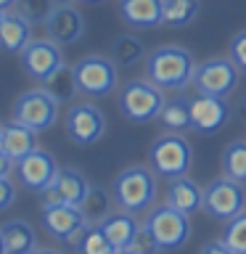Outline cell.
I'll list each match as a JSON object with an SVG mask.
<instances>
[{
    "instance_id": "32",
    "label": "cell",
    "mask_w": 246,
    "mask_h": 254,
    "mask_svg": "<svg viewBox=\"0 0 246 254\" xmlns=\"http://www.w3.org/2000/svg\"><path fill=\"white\" fill-rule=\"evenodd\" d=\"M228 59L241 69V74H246V29L236 32L230 37V45H228Z\"/></svg>"
},
{
    "instance_id": "3",
    "label": "cell",
    "mask_w": 246,
    "mask_h": 254,
    "mask_svg": "<svg viewBox=\"0 0 246 254\" xmlns=\"http://www.w3.org/2000/svg\"><path fill=\"white\" fill-rule=\"evenodd\" d=\"M164 90L154 85L151 79H130L122 85L117 98V106L122 111L124 119H130L132 125H148L159 119V111L164 106Z\"/></svg>"
},
{
    "instance_id": "21",
    "label": "cell",
    "mask_w": 246,
    "mask_h": 254,
    "mask_svg": "<svg viewBox=\"0 0 246 254\" xmlns=\"http://www.w3.org/2000/svg\"><path fill=\"white\" fill-rule=\"evenodd\" d=\"M37 135L40 132H35L32 127L11 119V122L3 125V132H0V148H3L13 162H19V159H24L27 154H32V151L37 148Z\"/></svg>"
},
{
    "instance_id": "36",
    "label": "cell",
    "mask_w": 246,
    "mask_h": 254,
    "mask_svg": "<svg viewBox=\"0 0 246 254\" xmlns=\"http://www.w3.org/2000/svg\"><path fill=\"white\" fill-rule=\"evenodd\" d=\"M11 172H16V162L0 148V178H8Z\"/></svg>"
},
{
    "instance_id": "40",
    "label": "cell",
    "mask_w": 246,
    "mask_h": 254,
    "mask_svg": "<svg viewBox=\"0 0 246 254\" xmlns=\"http://www.w3.org/2000/svg\"><path fill=\"white\" fill-rule=\"evenodd\" d=\"M114 254H138V252H135V249H130V246H127V249H117Z\"/></svg>"
},
{
    "instance_id": "39",
    "label": "cell",
    "mask_w": 246,
    "mask_h": 254,
    "mask_svg": "<svg viewBox=\"0 0 246 254\" xmlns=\"http://www.w3.org/2000/svg\"><path fill=\"white\" fill-rule=\"evenodd\" d=\"M238 111H241V117L246 119V95H244V98H241V106H238Z\"/></svg>"
},
{
    "instance_id": "14",
    "label": "cell",
    "mask_w": 246,
    "mask_h": 254,
    "mask_svg": "<svg viewBox=\"0 0 246 254\" xmlns=\"http://www.w3.org/2000/svg\"><path fill=\"white\" fill-rule=\"evenodd\" d=\"M61 167L56 164V156L45 148H35L32 154L16 162V180L24 188H29L32 193H45V188L53 183V178L59 175Z\"/></svg>"
},
{
    "instance_id": "38",
    "label": "cell",
    "mask_w": 246,
    "mask_h": 254,
    "mask_svg": "<svg viewBox=\"0 0 246 254\" xmlns=\"http://www.w3.org/2000/svg\"><path fill=\"white\" fill-rule=\"evenodd\" d=\"M32 254H63V252H59V249H35Z\"/></svg>"
},
{
    "instance_id": "27",
    "label": "cell",
    "mask_w": 246,
    "mask_h": 254,
    "mask_svg": "<svg viewBox=\"0 0 246 254\" xmlns=\"http://www.w3.org/2000/svg\"><path fill=\"white\" fill-rule=\"evenodd\" d=\"M43 87H45V90L51 93L59 103H71V101H74V95L79 93L77 77H74V66H66V64H63V66L56 71V74L48 79Z\"/></svg>"
},
{
    "instance_id": "35",
    "label": "cell",
    "mask_w": 246,
    "mask_h": 254,
    "mask_svg": "<svg viewBox=\"0 0 246 254\" xmlns=\"http://www.w3.org/2000/svg\"><path fill=\"white\" fill-rule=\"evenodd\" d=\"M198 254H236V252L230 249L222 238H214V241H206L201 249H198Z\"/></svg>"
},
{
    "instance_id": "13",
    "label": "cell",
    "mask_w": 246,
    "mask_h": 254,
    "mask_svg": "<svg viewBox=\"0 0 246 254\" xmlns=\"http://www.w3.org/2000/svg\"><path fill=\"white\" fill-rule=\"evenodd\" d=\"M230 117L233 109L228 98L204 93H196V98H190V130L196 135H217L230 122Z\"/></svg>"
},
{
    "instance_id": "22",
    "label": "cell",
    "mask_w": 246,
    "mask_h": 254,
    "mask_svg": "<svg viewBox=\"0 0 246 254\" xmlns=\"http://www.w3.org/2000/svg\"><path fill=\"white\" fill-rule=\"evenodd\" d=\"M0 230H3L8 254H32L37 249V230L32 228V222L16 217V220H8L5 225H0Z\"/></svg>"
},
{
    "instance_id": "20",
    "label": "cell",
    "mask_w": 246,
    "mask_h": 254,
    "mask_svg": "<svg viewBox=\"0 0 246 254\" xmlns=\"http://www.w3.org/2000/svg\"><path fill=\"white\" fill-rule=\"evenodd\" d=\"M167 204L175 206L178 212L193 214L204 206V188L198 186L193 178L188 175H180V178H172L170 186H167Z\"/></svg>"
},
{
    "instance_id": "7",
    "label": "cell",
    "mask_w": 246,
    "mask_h": 254,
    "mask_svg": "<svg viewBox=\"0 0 246 254\" xmlns=\"http://www.w3.org/2000/svg\"><path fill=\"white\" fill-rule=\"evenodd\" d=\"M59 106L61 103L56 101L45 87H35V90L21 93L19 98L13 101L11 119L32 127L35 132H45V130H51L56 125V119H59Z\"/></svg>"
},
{
    "instance_id": "31",
    "label": "cell",
    "mask_w": 246,
    "mask_h": 254,
    "mask_svg": "<svg viewBox=\"0 0 246 254\" xmlns=\"http://www.w3.org/2000/svg\"><path fill=\"white\" fill-rule=\"evenodd\" d=\"M16 11L27 16L32 24H45L48 13L53 11V0H16Z\"/></svg>"
},
{
    "instance_id": "6",
    "label": "cell",
    "mask_w": 246,
    "mask_h": 254,
    "mask_svg": "<svg viewBox=\"0 0 246 254\" xmlns=\"http://www.w3.org/2000/svg\"><path fill=\"white\" fill-rule=\"evenodd\" d=\"M143 225L151 230V236L156 238V244L162 252L183 249L190 238V214L178 212L170 204L154 206V209L146 214V222H143Z\"/></svg>"
},
{
    "instance_id": "18",
    "label": "cell",
    "mask_w": 246,
    "mask_h": 254,
    "mask_svg": "<svg viewBox=\"0 0 246 254\" xmlns=\"http://www.w3.org/2000/svg\"><path fill=\"white\" fill-rule=\"evenodd\" d=\"M32 24L27 16H21L16 8L5 11L3 24H0V51L3 53H21L32 40Z\"/></svg>"
},
{
    "instance_id": "16",
    "label": "cell",
    "mask_w": 246,
    "mask_h": 254,
    "mask_svg": "<svg viewBox=\"0 0 246 254\" xmlns=\"http://www.w3.org/2000/svg\"><path fill=\"white\" fill-rule=\"evenodd\" d=\"M45 35L59 45H71L85 35V16L74 5H53L45 19Z\"/></svg>"
},
{
    "instance_id": "46",
    "label": "cell",
    "mask_w": 246,
    "mask_h": 254,
    "mask_svg": "<svg viewBox=\"0 0 246 254\" xmlns=\"http://www.w3.org/2000/svg\"><path fill=\"white\" fill-rule=\"evenodd\" d=\"M244 254H246V252H244Z\"/></svg>"
},
{
    "instance_id": "24",
    "label": "cell",
    "mask_w": 246,
    "mask_h": 254,
    "mask_svg": "<svg viewBox=\"0 0 246 254\" xmlns=\"http://www.w3.org/2000/svg\"><path fill=\"white\" fill-rule=\"evenodd\" d=\"M146 45H143L140 37L135 35H117L114 43H111V59H114L117 66L122 69H132L138 66L140 61H146Z\"/></svg>"
},
{
    "instance_id": "1",
    "label": "cell",
    "mask_w": 246,
    "mask_h": 254,
    "mask_svg": "<svg viewBox=\"0 0 246 254\" xmlns=\"http://www.w3.org/2000/svg\"><path fill=\"white\" fill-rule=\"evenodd\" d=\"M196 59L183 45H159L146 56V77L164 93H185L193 85Z\"/></svg>"
},
{
    "instance_id": "17",
    "label": "cell",
    "mask_w": 246,
    "mask_h": 254,
    "mask_svg": "<svg viewBox=\"0 0 246 254\" xmlns=\"http://www.w3.org/2000/svg\"><path fill=\"white\" fill-rule=\"evenodd\" d=\"M119 19L132 29H154L162 27L164 0H119Z\"/></svg>"
},
{
    "instance_id": "2",
    "label": "cell",
    "mask_w": 246,
    "mask_h": 254,
    "mask_svg": "<svg viewBox=\"0 0 246 254\" xmlns=\"http://www.w3.org/2000/svg\"><path fill=\"white\" fill-rule=\"evenodd\" d=\"M156 172L151 167L132 164L122 170L111 183V196L119 209L127 212H146L156 201Z\"/></svg>"
},
{
    "instance_id": "33",
    "label": "cell",
    "mask_w": 246,
    "mask_h": 254,
    "mask_svg": "<svg viewBox=\"0 0 246 254\" xmlns=\"http://www.w3.org/2000/svg\"><path fill=\"white\" fill-rule=\"evenodd\" d=\"M130 249H135L138 254H159V252H162V249H159V244H156V238L151 236V230L146 225H140L138 236H135L132 244H130Z\"/></svg>"
},
{
    "instance_id": "10",
    "label": "cell",
    "mask_w": 246,
    "mask_h": 254,
    "mask_svg": "<svg viewBox=\"0 0 246 254\" xmlns=\"http://www.w3.org/2000/svg\"><path fill=\"white\" fill-rule=\"evenodd\" d=\"M21 59V69L32 82L45 85L56 71L63 66V53L61 45L53 43L51 37H32L29 45L19 53Z\"/></svg>"
},
{
    "instance_id": "37",
    "label": "cell",
    "mask_w": 246,
    "mask_h": 254,
    "mask_svg": "<svg viewBox=\"0 0 246 254\" xmlns=\"http://www.w3.org/2000/svg\"><path fill=\"white\" fill-rule=\"evenodd\" d=\"M16 5V0H0V11H11Z\"/></svg>"
},
{
    "instance_id": "30",
    "label": "cell",
    "mask_w": 246,
    "mask_h": 254,
    "mask_svg": "<svg viewBox=\"0 0 246 254\" xmlns=\"http://www.w3.org/2000/svg\"><path fill=\"white\" fill-rule=\"evenodd\" d=\"M220 238H222V241H225L236 254H244V252H246V209L225 222V230H222Z\"/></svg>"
},
{
    "instance_id": "9",
    "label": "cell",
    "mask_w": 246,
    "mask_h": 254,
    "mask_svg": "<svg viewBox=\"0 0 246 254\" xmlns=\"http://www.w3.org/2000/svg\"><path fill=\"white\" fill-rule=\"evenodd\" d=\"M201 209L217 222H228L230 217L241 214L246 209V190L244 183L230 180V178H214L204 188V206Z\"/></svg>"
},
{
    "instance_id": "5",
    "label": "cell",
    "mask_w": 246,
    "mask_h": 254,
    "mask_svg": "<svg viewBox=\"0 0 246 254\" xmlns=\"http://www.w3.org/2000/svg\"><path fill=\"white\" fill-rule=\"evenodd\" d=\"M117 69L119 66L109 56H101V53L82 56L74 64V77H77L79 93L87 95V98H106V95H111L119 85Z\"/></svg>"
},
{
    "instance_id": "23",
    "label": "cell",
    "mask_w": 246,
    "mask_h": 254,
    "mask_svg": "<svg viewBox=\"0 0 246 254\" xmlns=\"http://www.w3.org/2000/svg\"><path fill=\"white\" fill-rule=\"evenodd\" d=\"M159 125L167 132L190 130V98H185V93H175L172 98L164 101L162 111H159Z\"/></svg>"
},
{
    "instance_id": "44",
    "label": "cell",
    "mask_w": 246,
    "mask_h": 254,
    "mask_svg": "<svg viewBox=\"0 0 246 254\" xmlns=\"http://www.w3.org/2000/svg\"><path fill=\"white\" fill-rule=\"evenodd\" d=\"M3 16H5V11H0V24H3Z\"/></svg>"
},
{
    "instance_id": "45",
    "label": "cell",
    "mask_w": 246,
    "mask_h": 254,
    "mask_svg": "<svg viewBox=\"0 0 246 254\" xmlns=\"http://www.w3.org/2000/svg\"><path fill=\"white\" fill-rule=\"evenodd\" d=\"M0 132H3V122H0Z\"/></svg>"
},
{
    "instance_id": "29",
    "label": "cell",
    "mask_w": 246,
    "mask_h": 254,
    "mask_svg": "<svg viewBox=\"0 0 246 254\" xmlns=\"http://www.w3.org/2000/svg\"><path fill=\"white\" fill-rule=\"evenodd\" d=\"M77 254H114V244L106 238V233L101 230V225H87L82 230V236L74 241Z\"/></svg>"
},
{
    "instance_id": "11",
    "label": "cell",
    "mask_w": 246,
    "mask_h": 254,
    "mask_svg": "<svg viewBox=\"0 0 246 254\" xmlns=\"http://www.w3.org/2000/svg\"><path fill=\"white\" fill-rule=\"evenodd\" d=\"M40 225L53 241H61V244H71L79 236L82 230L90 225L85 217V212L79 206H69V204H43V212H40Z\"/></svg>"
},
{
    "instance_id": "42",
    "label": "cell",
    "mask_w": 246,
    "mask_h": 254,
    "mask_svg": "<svg viewBox=\"0 0 246 254\" xmlns=\"http://www.w3.org/2000/svg\"><path fill=\"white\" fill-rule=\"evenodd\" d=\"M0 254H8L5 252V241H3V230H0Z\"/></svg>"
},
{
    "instance_id": "19",
    "label": "cell",
    "mask_w": 246,
    "mask_h": 254,
    "mask_svg": "<svg viewBox=\"0 0 246 254\" xmlns=\"http://www.w3.org/2000/svg\"><path fill=\"white\" fill-rule=\"evenodd\" d=\"M101 230L106 233V238L111 244H114V249H127V246L132 244V238L138 236V230L143 222H138V217H135V212H127V209H117L106 214L101 222Z\"/></svg>"
},
{
    "instance_id": "12",
    "label": "cell",
    "mask_w": 246,
    "mask_h": 254,
    "mask_svg": "<svg viewBox=\"0 0 246 254\" xmlns=\"http://www.w3.org/2000/svg\"><path fill=\"white\" fill-rule=\"evenodd\" d=\"M63 130L74 146H93L106 132V117L95 103H71L63 119Z\"/></svg>"
},
{
    "instance_id": "15",
    "label": "cell",
    "mask_w": 246,
    "mask_h": 254,
    "mask_svg": "<svg viewBox=\"0 0 246 254\" xmlns=\"http://www.w3.org/2000/svg\"><path fill=\"white\" fill-rule=\"evenodd\" d=\"M87 190H90V180L85 178L74 167H61L53 183L45 188L43 204H69V206H82Z\"/></svg>"
},
{
    "instance_id": "43",
    "label": "cell",
    "mask_w": 246,
    "mask_h": 254,
    "mask_svg": "<svg viewBox=\"0 0 246 254\" xmlns=\"http://www.w3.org/2000/svg\"><path fill=\"white\" fill-rule=\"evenodd\" d=\"M82 3H90V5H95V3H103V0H82Z\"/></svg>"
},
{
    "instance_id": "8",
    "label": "cell",
    "mask_w": 246,
    "mask_h": 254,
    "mask_svg": "<svg viewBox=\"0 0 246 254\" xmlns=\"http://www.w3.org/2000/svg\"><path fill=\"white\" fill-rule=\"evenodd\" d=\"M238 77H241V69L228 56H214V59H206L196 66L193 87L196 93H204V95L230 98L238 87Z\"/></svg>"
},
{
    "instance_id": "25",
    "label": "cell",
    "mask_w": 246,
    "mask_h": 254,
    "mask_svg": "<svg viewBox=\"0 0 246 254\" xmlns=\"http://www.w3.org/2000/svg\"><path fill=\"white\" fill-rule=\"evenodd\" d=\"M201 11V0H164V13H162V27L183 29Z\"/></svg>"
},
{
    "instance_id": "28",
    "label": "cell",
    "mask_w": 246,
    "mask_h": 254,
    "mask_svg": "<svg viewBox=\"0 0 246 254\" xmlns=\"http://www.w3.org/2000/svg\"><path fill=\"white\" fill-rule=\"evenodd\" d=\"M222 175L246 183V140H233L222 151Z\"/></svg>"
},
{
    "instance_id": "41",
    "label": "cell",
    "mask_w": 246,
    "mask_h": 254,
    "mask_svg": "<svg viewBox=\"0 0 246 254\" xmlns=\"http://www.w3.org/2000/svg\"><path fill=\"white\" fill-rule=\"evenodd\" d=\"M74 0H53V5H71Z\"/></svg>"
},
{
    "instance_id": "26",
    "label": "cell",
    "mask_w": 246,
    "mask_h": 254,
    "mask_svg": "<svg viewBox=\"0 0 246 254\" xmlns=\"http://www.w3.org/2000/svg\"><path fill=\"white\" fill-rule=\"evenodd\" d=\"M111 206H114V196H111L106 188H101V186H90V190H87V196H85V201H82L79 209L85 212V217H87L90 225H98L106 214L114 212Z\"/></svg>"
},
{
    "instance_id": "4",
    "label": "cell",
    "mask_w": 246,
    "mask_h": 254,
    "mask_svg": "<svg viewBox=\"0 0 246 254\" xmlns=\"http://www.w3.org/2000/svg\"><path fill=\"white\" fill-rule=\"evenodd\" d=\"M148 164L159 178H180V175H188L193 164V148L183 132H164L151 143Z\"/></svg>"
},
{
    "instance_id": "34",
    "label": "cell",
    "mask_w": 246,
    "mask_h": 254,
    "mask_svg": "<svg viewBox=\"0 0 246 254\" xmlns=\"http://www.w3.org/2000/svg\"><path fill=\"white\" fill-rule=\"evenodd\" d=\"M13 204H16V183L8 175V178H0V214L8 212Z\"/></svg>"
}]
</instances>
